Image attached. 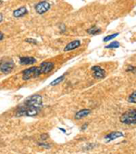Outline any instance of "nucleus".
Masks as SVG:
<instances>
[{
  "label": "nucleus",
  "mask_w": 136,
  "mask_h": 154,
  "mask_svg": "<svg viewBox=\"0 0 136 154\" xmlns=\"http://www.w3.org/2000/svg\"><path fill=\"white\" fill-rule=\"evenodd\" d=\"M128 102L129 103H136V91L132 92L129 97H128Z\"/></svg>",
  "instance_id": "nucleus-15"
},
{
  "label": "nucleus",
  "mask_w": 136,
  "mask_h": 154,
  "mask_svg": "<svg viewBox=\"0 0 136 154\" xmlns=\"http://www.w3.org/2000/svg\"><path fill=\"white\" fill-rule=\"evenodd\" d=\"M101 31H102L101 28H99V27H97V26H92L91 28H89V29L87 30V33L90 34V35H97V34H99Z\"/></svg>",
  "instance_id": "nucleus-13"
},
{
  "label": "nucleus",
  "mask_w": 136,
  "mask_h": 154,
  "mask_svg": "<svg viewBox=\"0 0 136 154\" xmlns=\"http://www.w3.org/2000/svg\"><path fill=\"white\" fill-rule=\"evenodd\" d=\"M47 138H48L47 134H42V136H41V139H42V140H45V139H47Z\"/></svg>",
  "instance_id": "nucleus-20"
},
{
  "label": "nucleus",
  "mask_w": 136,
  "mask_h": 154,
  "mask_svg": "<svg viewBox=\"0 0 136 154\" xmlns=\"http://www.w3.org/2000/svg\"><path fill=\"white\" fill-rule=\"evenodd\" d=\"M119 35V33H116V34H113V35H107L104 38V42H108L110 40H113V38H115L116 36Z\"/></svg>",
  "instance_id": "nucleus-17"
},
{
  "label": "nucleus",
  "mask_w": 136,
  "mask_h": 154,
  "mask_svg": "<svg viewBox=\"0 0 136 154\" xmlns=\"http://www.w3.org/2000/svg\"><path fill=\"white\" fill-rule=\"evenodd\" d=\"M14 68H15V63L10 59L2 61L0 63V72L4 74L10 73L14 70Z\"/></svg>",
  "instance_id": "nucleus-3"
},
{
  "label": "nucleus",
  "mask_w": 136,
  "mask_h": 154,
  "mask_svg": "<svg viewBox=\"0 0 136 154\" xmlns=\"http://www.w3.org/2000/svg\"><path fill=\"white\" fill-rule=\"evenodd\" d=\"M92 71H93V76L96 79H104L105 77V75H106L105 71L102 67H100L98 65L93 66Z\"/></svg>",
  "instance_id": "nucleus-7"
},
{
  "label": "nucleus",
  "mask_w": 136,
  "mask_h": 154,
  "mask_svg": "<svg viewBox=\"0 0 136 154\" xmlns=\"http://www.w3.org/2000/svg\"><path fill=\"white\" fill-rule=\"evenodd\" d=\"M127 72H136V67L134 66H129L127 69H126Z\"/></svg>",
  "instance_id": "nucleus-19"
},
{
  "label": "nucleus",
  "mask_w": 136,
  "mask_h": 154,
  "mask_svg": "<svg viewBox=\"0 0 136 154\" xmlns=\"http://www.w3.org/2000/svg\"><path fill=\"white\" fill-rule=\"evenodd\" d=\"M19 63L23 65L34 64L35 63H36V59L31 56H23L19 58Z\"/></svg>",
  "instance_id": "nucleus-10"
},
{
  "label": "nucleus",
  "mask_w": 136,
  "mask_h": 154,
  "mask_svg": "<svg viewBox=\"0 0 136 154\" xmlns=\"http://www.w3.org/2000/svg\"><path fill=\"white\" fill-rule=\"evenodd\" d=\"M2 4V1H1V0H0V5H1Z\"/></svg>",
  "instance_id": "nucleus-24"
},
{
  "label": "nucleus",
  "mask_w": 136,
  "mask_h": 154,
  "mask_svg": "<svg viewBox=\"0 0 136 154\" xmlns=\"http://www.w3.org/2000/svg\"><path fill=\"white\" fill-rule=\"evenodd\" d=\"M26 43H30V44H34V45H36V44H37V41L35 40V39H32V38H27V39H26Z\"/></svg>",
  "instance_id": "nucleus-18"
},
{
  "label": "nucleus",
  "mask_w": 136,
  "mask_h": 154,
  "mask_svg": "<svg viewBox=\"0 0 136 154\" xmlns=\"http://www.w3.org/2000/svg\"><path fill=\"white\" fill-rule=\"evenodd\" d=\"M63 78H64V75H62V76H60V77H58V78H56L55 80H54L50 85H52V86H54V85H59L63 80Z\"/></svg>",
  "instance_id": "nucleus-16"
},
{
  "label": "nucleus",
  "mask_w": 136,
  "mask_h": 154,
  "mask_svg": "<svg viewBox=\"0 0 136 154\" xmlns=\"http://www.w3.org/2000/svg\"><path fill=\"white\" fill-rule=\"evenodd\" d=\"M80 45H81V41L80 40H74V41L70 42L69 44H68L64 47L63 51L64 52H68V51H71V50H75V49L78 48Z\"/></svg>",
  "instance_id": "nucleus-9"
},
{
  "label": "nucleus",
  "mask_w": 136,
  "mask_h": 154,
  "mask_svg": "<svg viewBox=\"0 0 136 154\" xmlns=\"http://www.w3.org/2000/svg\"><path fill=\"white\" fill-rule=\"evenodd\" d=\"M86 126H88V124H87V123H85V124H84V125L82 126V130H85Z\"/></svg>",
  "instance_id": "nucleus-22"
},
{
  "label": "nucleus",
  "mask_w": 136,
  "mask_h": 154,
  "mask_svg": "<svg viewBox=\"0 0 136 154\" xmlns=\"http://www.w3.org/2000/svg\"><path fill=\"white\" fill-rule=\"evenodd\" d=\"M2 20H3V15H2V14H0V23L2 22Z\"/></svg>",
  "instance_id": "nucleus-23"
},
{
  "label": "nucleus",
  "mask_w": 136,
  "mask_h": 154,
  "mask_svg": "<svg viewBox=\"0 0 136 154\" xmlns=\"http://www.w3.org/2000/svg\"><path fill=\"white\" fill-rule=\"evenodd\" d=\"M50 7H51V5L48 2H46V1H41V2H39L36 6L35 9H36V11L37 14L42 15V14H45V12H47L49 10Z\"/></svg>",
  "instance_id": "nucleus-5"
},
{
  "label": "nucleus",
  "mask_w": 136,
  "mask_h": 154,
  "mask_svg": "<svg viewBox=\"0 0 136 154\" xmlns=\"http://www.w3.org/2000/svg\"><path fill=\"white\" fill-rule=\"evenodd\" d=\"M3 38H4V35L2 32H0V40H2Z\"/></svg>",
  "instance_id": "nucleus-21"
},
{
  "label": "nucleus",
  "mask_w": 136,
  "mask_h": 154,
  "mask_svg": "<svg viewBox=\"0 0 136 154\" xmlns=\"http://www.w3.org/2000/svg\"><path fill=\"white\" fill-rule=\"evenodd\" d=\"M90 113H91V110H89V109H84V110H81L78 112H76L75 118H76V120H80V119H83V118L86 117Z\"/></svg>",
  "instance_id": "nucleus-11"
},
{
  "label": "nucleus",
  "mask_w": 136,
  "mask_h": 154,
  "mask_svg": "<svg viewBox=\"0 0 136 154\" xmlns=\"http://www.w3.org/2000/svg\"><path fill=\"white\" fill-rule=\"evenodd\" d=\"M119 46H120V43L117 42V41H113L111 44H109L107 46H105V48H107V49H114V48H118Z\"/></svg>",
  "instance_id": "nucleus-14"
},
{
  "label": "nucleus",
  "mask_w": 136,
  "mask_h": 154,
  "mask_svg": "<svg viewBox=\"0 0 136 154\" xmlns=\"http://www.w3.org/2000/svg\"><path fill=\"white\" fill-rule=\"evenodd\" d=\"M40 74L41 72H40L39 67H30V68L26 69L23 72V80L25 81L31 80V79L36 78V77H39Z\"/></svg>",
  "instance_id": "nucleus-2"
},
{
  "label": "nucleus",
  "mask_w": 136,
  "mask_h": 154,
  "mask_svg": "<svg viewBox=\"0 0 136 154\" xmlns=\"http://www.w3.org/2000/svg\"><path fill=\"white\" fill-rule=\"evenodd\" d=\"M54 67V63L53 62H44L40 64L39 69L41 74H47L49 73Z\"/></svg>",
  "instance_id": "nucleus-6"
},
{
  "label": "nucleus",
  "mask_w": 136,
  "mask_h": 154,
  "mask_svg": "<svg viewBox=\"0 0 136 154\" xmlns=\"http://www.w3.org/2000/svg\"><path fill=\"white\" fill-rule=\"evenodd\" d=\"M123 136V133L121 132V131H113V132H110L109 134L105 135L104 137V140L106 142H110L113 140H116L118 138H121Z\"/></svg>",
  "instance_id": "nucleus-8"
},
{
  "label": "nucleus",
  "mask_w": 136,
  "mask_h": 154,
  "mask_svg": "<svg viewBox=\"0 0 136 154\" xmlns=\"http://www.w3.org/2000/svg\"><path fill=\"white\" fill-rule=\"evenodd\" d=\"M27 14V9L26 7H22V8H17V10L14 11L13 13V16L15 17H24L25 15Z\"/></svg>",
  "instance_id": "nucleus-12"
},
{
  "label": "nucleus",
  "mask_w": 136,
  "mask_h": 154,
  "mask_svg": "<svg viewBox=\"0 0 136 154\" xmlns=\"http://www.w3.org/2000/svg\"><path fill=\"white\" fill-rule=\"evenodd\" d=\"M42 96L39 94H34L32 96H30L29 98L26 99V101L25 102L26 104L41 109L42 108Z\"/></svg>",
  "instance_id": "nucleus-4"
},
{
  "label": "nucleus",
  "mask_w": 136,
  "mask_h": 154,
  "mask_svg": "<svg viewBox=\"0 0 136 154\" xmlns=\"http://www.w3.org/2000/svg\"><path fill=\"white\" fill-rule=\"evenodd\" d=\"M120 121L122 123L131 125V124H136V109L129 110L122 113L120 117Z\"/></svg>",
  "instance_id": "nucleus-1"
}]
</instances>
